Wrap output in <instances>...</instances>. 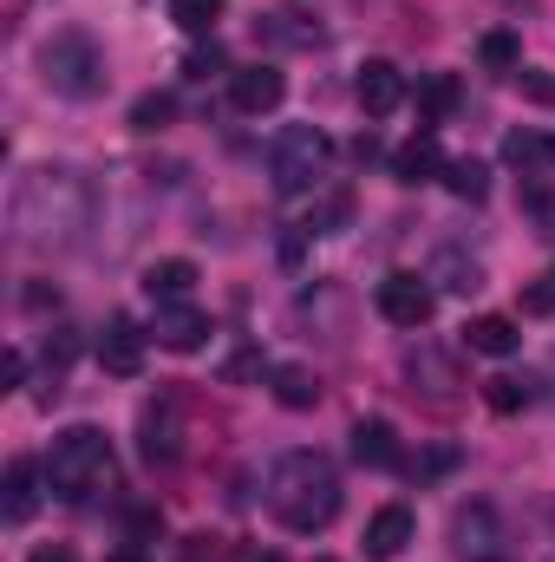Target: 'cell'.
Masks as SVG:
<instances>
[{"label":"cell","instance_id":"52a82bcc","mask_svg":"<svg viewBox=\"0 0 555 562\" xmlns=\"http://www.w3.org/2000/svg\"><path fill=\"white\" fill-rule=\"evenodd\" d=\"M373 301H380V314H386L393 327H424V321L438 314V288H431V276H386Z\"/></svg>","mask_w":555,"mask_h":562},{"label":"cell","instance_id":"e575fe53","mask_svg":"<svg viewBox=\"0 0 555 562\" xmlns=\"http://www.w3.org/2000/svg\"><path fill=\"white\" fill-rule=\"evenodd\" d=\"M242 562H281V557H256V550H249V557H242Z\"/></svg>","mask_w":555,"mask_h":562},{"label":"cell","instance_id":"ac0fdd59","mask_svg":"<svg viewBox=\"0 0 555 562\" xmlns=\"http://www.w3.org/2000/svg\"><path fill=\"white\" fill-rule=\"evenodd\" d=\"M393 177H399V183H431V177H444L438 138H431V132H418L412 144H399V150H393Z\"/></svg>","mask_w":555,"mask_h":562},{"label":"cell","instance_id":"1f68e13d","mask_svg":"<svg viewBox=\"0 0 555 562\" xmlns=\"http://www.w3.org/2000/svg\"><path fill=\"white\" fill-rule=\"evenodd\" d=\"M216 66H223V53H216V46H209V53H196V59H190V79H209V72H216Z\"/></svg>","mask_w":555,"mask_h":562},{"label":"cell","instance_id":"4316f807","mask_svg":"<svg viewBox=\"0 0 555 562\" xmlns=\"http://www.w3.org/2000/svg\"><path fill=\"white\" fill-rule=\"evenodd\" d=\"M262 33H269V40H287V46H314V40H320V26H294V13H269Z\"/></svg>","mask_w":555,"mask_h":562},{"label":"cell","instance_id":"7a4b0ae2","mask_svg":"<svg viewBox=\"0 0 555 562\" xmlns=\"http://www.w3.org/2000/svg\"><path fill=\"white\" fill-rule=\"evenodd\" d=\"M269 510L294 537H314L340 517V471L320 451H287L269 471Z\"/></svg>","mask_w":555,"mask_h":562},{"label":"cell","instance_id":"2e32d148","mask_svg":"<svg viewBox=\"0 0 555 562\" xmlns=\"http://www.w3.org/2000/svg\"><path fill=\"white\" fill-rule=\"evenodd\" d=\"M0 510H7V524H26V517L39 510V464H33V458H13V464H7V497H0Z\"/></svg>","mask_w":555,"mask_h":562},{"label":"cell","instance_id":"9c48e42d","mask_svg":"<svg viewBox=\"0 0 555 562\" xmlns=\"http://www.w3.org/2000/svg\"><path fill=\"white\" fill-rule=\"evenodd\" d=\"M353 92H360V112H366V119H393V112L406 105V72H399L393 59H366L360 79H353Z\"/></svg>","mask_w":555,"mask_h":562},{"label":"cell","instance_id":"8992f818","mask_svg":"<svg viewBox=\"0 0 555 562\" xmlns=\"http://www.w3.org/2000/svg\"><path fill=\"white\" fill-rule=\"evenodd\" d=\"M138 445L144 464H177L183 458V400L177 393H157L138 419Z\"/></svg>","mask_w":555,"mask_h":562},{"label":"cell","instance_id":"5bb4252c","mask_svg":"<svg viewBox=\"0 0 555 562\" xmlns=\"http://www.w3.org/2000/svg\"><path fill=\"white\" fill-rule=\"evenodd\" d=\"M353 458L366 471H399V431L393 419H360L353 425Z\"/></svg>","mask_w":555,"mask_h":562},{"label":"cell","instance_id":"484cf974","mask_svg":"<svg viewBox=\"0 0 555 562\" xmlns=\"http://www.w3.org/2000/svg\"><path fill=\"white\" fill-rule=\"evenodd\" d=\"M170 112H177V105H170L163 92H144L138 105H132V125H138V132H163V125H170Z\"/></svg>","mask_w":555,"mask_h":562},{"label":"cell","instance_id":"9a60e30c","mask_svg":"<svg viewBox=\"0 0 555 562\" xmlns=\"http://www.w3.org/2000/svg\"><path fill=\"white\" fill-rule=\"evenodd\" d=\"M464 347H471V353H484V360H510V353L523 347V334H517V321H510V314H477V321L464 327Z\"/></svg>","mask_w":555,"mask_h":562},{"label":"cell","instance_id":"83f0119b","mask_svg":"<svg viewBox=\"0 0 555 562\" xmlns=\"http://www.w3.org/2000/svg\"><path fill=\"white\" fill-rule=\"evenodd\" d=\"M484 400H490L497 413H517V406H530V380H490Z\"/></svg>","mask_w":555,"mask_h":562},{"label":"cell","instance_id":"6da1fadb","mask_svg":"<svg viewBox=\"0 0 555 562\" xmlns=\"http://www.w3.org/2000/svg\"><path fill=\"white\" fill-rule=\"evenodd\" d=\"M13 243H26V249H66L79 229H86V216H92V190H86V177L79 170H33V177H20V190H13Z\"/></svg>","mask_w":555,"mask_h":562},{"label":"cell","instance_id":"603a6c76","mask_svg":"<svg viewBox=\"0 0 555 562\" xmlns=\"http://www.w3.org/2000/svg\"><path fill=\"white\" fill-rule=\"evenodd\" d=\"M444 183H451V196H464V203H484V196H490V170H484L477 157L444 164Z\"/></svg>","mask_w":555,"mask_h":562},{"label":"cell","instance_id":"e0dca14e","mask_svg":"<svg viewBox=\"0 0 555 562\" xmlns=\"http://www.w3.org/2000/svg\"><path fill=\"white\" fill-rule=\"evenodd\" d=\"M190 288H196V262H183V256H170V262H150V269H144V294H150L157 307L190 301Z\"/></svg>","mask_w":555,"mask_h":562},{"label":"cell","instance_id":"d590c367","mask_svg":"<svg viewBox=\"0 0 555 562\" xmlns=\"http://www.w3.org/2000/svg\"><path fill=\"white\" fill-rule=\"evenodd\" d=\"M314 562H333V557H314Z\"/></svg>","mask_w":555,"mask_h":562},{"label":"cell","instance_id":"f1b7e54d","mask_svg":"<svg viewBox=\"0 0 555 562\" xmlns=\"http://www.w3.org/2000/svg\"><path fill=\"white\" fill-rule=\"evenodd\" d=\"M523 314H555V262L523 288Z\"/></svg>","mask_w":555,"mask_h":562},{"label":"cell","instance_id":"d6a6232c","mask_svg":"<svg viewBox=\"0 0 555 562\" xmlns=\"http://www.w3.org/2000/svg\"><path fill=\"white\" fill-rule=\"evenodd\" d=\"M0 380H7V386H20V380H26V353H20V347L7 353V367H0Z\"/></svg>","mask_w":555,"mask_h":562},{"label":"cell","instance_id":"3957f363","mask_svg":"<svg viewBox=\"0 0 555 562\" xmlns=\"http://www.w3.org/2000/svg\"><path fill=\"white\" fill-rule=\"evenodd\" d=\"M112 471H118V458H112V438L99 425H72L46 451V491L59 504H92L99 491H112Z\"/></svg>","mask_w":555,"mask_h":562},{"label":"cell","instance_id":"ffe728a7","mask_svg":"<svg viewBox=\"0 0 555 562\" xmlns=\"http://www.w3.org/2000/svg\"><path fill=\"white\" fill-rule=\"evenodd\" d=\"M457 99H464L457 72H431V79L418 86V125H424V132H431V125H444V119L457 112Z\"/></svg>","mask_w":555,"mask_h":562},{"label":"cell","instance_id":"cb8c5ba5","mask_svg":"<svg viewBox=\"0 0 555 562\" xmlns=\"http://www.w3.org/2000/svg\"><path fill=\"white\" fill-rule=\"evenodd\" d=\"M170 20H177L183 33H216V20H223V0H170Z\"/></svg>","mask_w":555,"mask_h":562},{"label":"cell","instance_id":"8fae6325","mask_svg":"<svg viewBox=\"0 0 555 562\" xmlns=\"http://www.w3.org/2000/svg\"><path fill=\"white\" fill-rule=\"evenodd\" d=\"M281 99H287V79H281L275 66H242V72L229 79V105H236L242 119H262V112H275Z\"/></svg>","mask_w":555,"mask_h":562},{"label":"cell","instance_id":"d4e9b609","mask_svg":"<svg viewBox=\"0 0 555 562\" xmlns=\"http://www.w3.org/2000/svg\"><path fill=\"white\" fill-rule=\"evenodd\" d=\"M477 59H484L490 72H517V66H523V46H517V33H484Z\"/></svg>","mask_w":555,"mask_h":562},{"label":"cell","instance_id":"f546056e","mask_svg":"<svg viewBox=\"0 0 555 562\" xmlns=\"http://www.w3.org/2000/svg\"><path fill=\"white\" fill-rule=\"evenodd\" d=\"M510 79H517V92H523V99H543V105H555V79H543V72H523V66H517Z\"/></svg>","mask_w":555,"mask_h":562},{"label":"cell","instance_id":"277c9868","mask_svg":"<svg viewBox=\"0 0 555 562\" xmlns=\"http://www.w3.org/2000/svg\"><path fill=\"white\" fill-rule=\"evenodd\" d=\"M39 79L59 92V99H99L105 92V53L86 40V33H53L39 46Z\"/></svg>","mask_w":555,"mask_h":562},{"label":"cell","instance_id":"7402d4cb","mask_svg":"<svg viewBox=\"0 0 555 562\" xmlns=\"http://www.w3.org/2000/svg\"><path fill=\"white\" fill-rule=\"evenodd\" d=\"M431 281L451 288V294H477V288H484V262H471V256H457V249H438Z\"/></svg>","mask_w":555,"mask_h":562},{"label":"cell","instance_id":"ba28073f","mask_svg":"<svg viewBox=\"0 0 555 562\" xmlns=\"http://www.w3.org/2000/svg\"><path fill=\"white\" fill-rule=\"evenodd\" d=\"M451 543L464 562H503V524L490 504H464L457 524H451Z\"/></svg>","mask_w":555,"mask_h":562},{"label":"cell","instance_id":"4dcf8cb0","mask_svg":"<svg viewBox=\"0 0 555 562\" xmlns=\"http://www.w3.org/2000/svg\"><path fill=\"white\" fill-rule=\"evenodd\" d=\"M26 562H79V557H72V543H39Z\"/></svg>","mask_w":555,"mask_h":562},{"label":"cell","instance_id":"d6986e66","mask_svg":"<svg viewBox=\"0 0 555 562\" xmlns=\"http://www.w3.org/2000/svg\"><path fill=\"white\" fill-rule=\"evenodd\" d=\"M503 164L510 170H523V177H543V170H555V138H543V132H510L503 138Z\"/></svg>","mask_w":555,"mask_h":562},{"label":"cell","instance_id":"4fadbf2b","mask_svg":"<svg viewBox=\"0 0 555 562\" xmlns=\"http://www.w3.org/2000/svg\"><path fill=\"white\" fill-rule=\"evenodd\" d=\"M406 543H412V510H406V504L373 510V524H366V557L393 562V557H406Z\"/></svg>","mask_w":555,"mask_h":562},{"label":"cell","instance_id":"44dd1931","mask_svg":"<svg viewBox=\"0 0 555 562\" xmlns=\"http://www.w3.org/2000/svg\"><path fill=\"white\" fill-rule=\"evenodd\" d=\"M269 380H275V400L287 406V413H307V406H320V373H307V367H275Z\"/></svg>","mask_w":555,"mask_h":562},{"label":"cell","instance_id":"7c38bea8","mask_svg":"<svg viewBox=\"0 0 555 562\" xmlns=\"http://www.w3.org/2000/svg\"><path fill=\"white\" fill-rule=\"evenodd\" d=\"M144 340H150V334H138V321L112 314V321L99 327V367L118 373V380H132V373L144 367Z\"/></svg>","mask_w":555,"mask_h":562},{"label":"cell","instance_id":"836d02e7","mask_svg":"<svg viewBox=\"0 0 555 562\" xmlns=\"http://www.w3.org/2000/svg\"><path fill=\"white\" fill-rule=\"evenodd\" d=\"M105 562H144L138 550H118V557H105Z\"/></svg>","mask_w":555,"mask_h":562},{"label":"cell","instance_id":"5b68a950","mask_svg":"<svg viewBox=\"0 0 555 562\" xmlns=\"http://www.w3.org/2000/svg\"><path fill=\"white\" fill-rule=\"evenodd\" d=\"M327 164H333V144L314 125H287L269 150V183H275V196H307L327 177Z\"/></svg>","mask_w":555,"mask_h":562},{"label":"cell","instance_id":"30bf717a","mask_svg":"<svg viewBox=\"0 0 555 562\" xmlns=\"http://www.w3.org/2000/svg\"><path fill=\"white\" fill-rule=\"evenodd\" d=\"M150 340H157V347H170V353H196V347L209 340V314H203V307H190V301H170V307H157Z\"/></svg>","mask_w":555,"mask_h":562}]
</instances>
